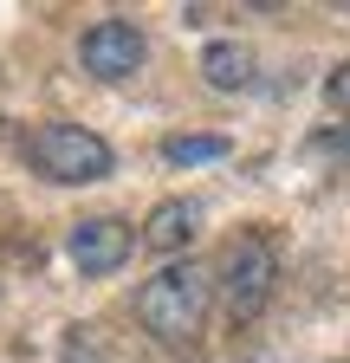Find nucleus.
Returning a JSON list of instances; mask_svg holds the SVG:
<instances>
[{"mask_svg": "<svg viewBox=\"0 0 350 363\" xmlns=\"http://www.w3.org/2000/svg\"><path fill=\"white\" fill-rule=\"evenodd\" d=\"M208 311H214V266H195V259H169L156 279L137 286V318H143V331L169 350H182L201 337L208 325Z\"/></svg>", "mask_w": 350, "mask_h": 363, "instance_id": "obj_1", "label": "nucleus"}, {"mask_svg": "<svg viewBox=\"0 0 350 363\" xmlns=\"http://www.w3.org/2000/svg\"><path fill=\"white\" fill-rule=\"evenodd\" d=\"M273 286H279V253L266 234H234L214 259V298H221L227 325H253L259 311L273 305Z\"/></svg>", "mask_w": 350, "mask_h": 363, "instance_id": "obj_2", "label": "nucleus"}, {"mask_svg": "<svg viewBox=\"0 0 350 363\" xmlns=\"http://www.w3.org/2000/svg\"><path fill=\"white\" fill-rule=\"evenodd\" d=\"M26 162L46 182H59V189H84V182H104L117 169L111 143L98 130H84V123H39L26 136Z\"/></svg>", "mask_w": 350, "mask_h": 363, "instance_id": "obj_3", "label": "nucleus"}, {"mask_svg": "<svg viewBox=\"0 0 350 363\" xmlns=\"http://www.w3.org/2000/svg\"><path fill=\"white\" fill-rule=\"evenodd\" d=\"M143 59H149V33L137 20H123V13L91 20V26L78 33V65L91 72L98 84H117L130 72H143Z\"/></svg>", "mask_w": 350, "mask_h": 363, "instance_id": "obj_4", "label": "nucleus"}, {"mask_svg": "<svg viewBox=\"0 0 350 363\" xmlns=\"http://www.w3.org/2000/svg\"><path fill=\"white\" fill-rule=\"evenodd\" d=\"M130 247H137V227H130L123 214H84V220H72V234H65V253H72V266L84 272V279L117 272L130 259Z\"/></svg>", "mask_w": 350, "mask_h": 363, "instance_id": "obj_5", "label": "nucleus"}, {"mask_svg": "<svg viewBox=\"0 0 350 363\" xmlns=\"http://www.w3.org/2000/svg\"><path fill=\"white\" fill-rule=\"evenodd\" d=\"M195 234H201V201H195V195H169V201H156L149 220H143V247H149V253H169V259H182V253L195 247Z\"/></svg>", "mask_w": 350, "mask_h": 363, "instance_id": "obj_6", "label": "nucleus"}, {"mask_svg": "<svg viewBox=\"0 0 350 363\" xmlns=\"http://www.w3.org/2000/svg\"><path fill=\"white\" fill-rule=\"evenodd\" d=\"M201 84L221 91V98L247 91L253 84V45H240V39H208L201 45Z\"/></svg>", "mask_w": 350, "mask_h": 363, "instance_id": "obj_7", "label": "nucleus"}, {"mask_svg": "<svg viewBox=\"0 0 350 363\" xmlns=\"http://www.w3.org/2000/svg\"><path fill=\"white\" fill-rule=\"evenodd\" d=\"M162 156H169L175 169H195V162H221V156H227V136H169V143H162Z\"/></svg>", "mask_w": 350, "mask_h": 363, "instance_id": "obj_8", "label": "nucleus"}, {"mask_svg": "<svg viewBox=\"0 0 350 363\" xmlns=\"http://www.w3.org/2000/svg\"><path fill=\"white\" fill-rule=\"evenodd\" d=\"M324 98H331V111H350V59H337V65H331Z\"/></svg>", "mask_w": 350, "mask_h": 363, "instance_id": "obj_9", "label": "nucleus"}, {"mask_svg": "<svg viewBox=\"0 0 350 363\" xmlns=\"http://www.w3.org/2000/svg\"><path fill=\"white\" fill-rule=\"evenodd\" d=\"M65 363H104V357L84 344V337H72V344H65Z\"/></svg>", "mask_w": 350, "mask_h": 363, "instance_id": "obj_10", "label": "nucleus"}]
</instances>
